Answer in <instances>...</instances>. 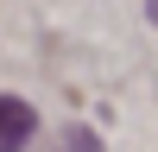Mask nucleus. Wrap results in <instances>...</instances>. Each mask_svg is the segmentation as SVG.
Listing matches in <instances>:
<instances>
[{
    "mask_svg": "<svg viewBox=\"0 0 158 152\" xmlns=\"http://www.w3.org/2000/svg\"><path fill=\"white\" fill-rule=\"evenodd\" d=\"M32 133H38V114L19 95H0V152H25Z\"/></svg>",
    "mask_w": 158,
    "mask_h": 152,
    "instance_id": "1",
    "label": "nucleus"
},
{
    "mask_svg": "<svg viewBox=\"0 0 158 152\" xmlns=\"http://www.w3.org/2000/svg\"><path fill=\"white\" fill-rule=\"evenodd\" d=\"M63 152H101V139L89 133V127H70V133H63Z\"/></svg>",
    "mask_w": 158,
    "mask_h": 152,
    "instance_id": "2",
    "label": "nucleus"
},
{
    "mask_svg": "<svg viewBox=\"0 0 158 152\" xmlns=\"http://www.w3.org/2000/svg\"><path fill=\"white\" fill-rule=\"evenodd\" d=\"M146 13H152V25H158V0H146Z\"/></svg>",
    "mask_w": 158,
    "mask_h": 152,
    "instance_id": "3",
    "label": "nucleus"
}]
</instances>
